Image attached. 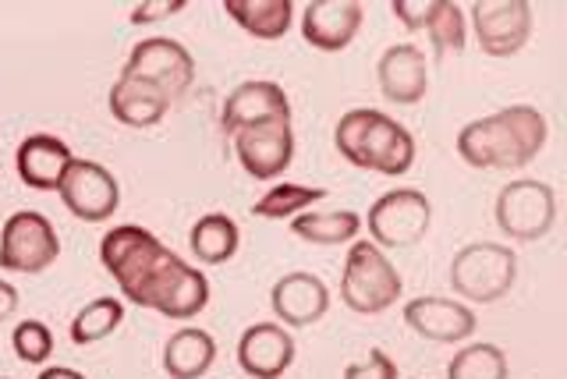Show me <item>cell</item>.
<instances>
[{
  "mask_svg": "<svg viewBox=\"0 0 567 379\" xmlns=\"http://www.w3.org/2000/svg\"><path fill=\"white\" fill-rule=\"evenodd\" d=\"M472 25L483 53H489V58H511L532 35V4L528 0H475Z\"/></svg>",
  "mask_w": 567,
  "mask_h": 379,
  "instance_id": "11",
  "label": "cell"
},
{
  "mask_svg": "<svg viewBox=\"0 0 567 379\" xmlns=\"http://www.w3.org/2000/svg\"><path fill=\"white\" fill-rule=\"evenodd\" d=\"M390 11L408 29H425L436 47V53H461L465 50V14L451 0H394Z\"/></svg>",
  "mask_w": 567,
  "mask_h": 379,
  "instance_id": "17",
  "label": "cell"
},
{
  "mask_svg": "<svg viewBox=\"0 0 567 379\" xmlns=\"http://www.w3.org/2000/svg\"><path fill=\"white\" fill-rule=\"evenodd\" d=\"M549 124L536 106H507L489 117L465 124L457 135V153L478 171H518L546 146Z\"/></svg>",
  "mask_w": 567,
  "mask_h": 379,
  "instance_id": "2",
  "label": "cell"
},
{
  "mask_svg": "<svg viewBox=\"0 0 567 379\" xmlns=\"http://www.w3.org/2000/svg\"><path fill=\"white\" fill-rule=\"evenodd\" d=\"M11 348L18 355V362H25V366H43L50 351H53V334L47 322L40 319H25V322H18L14 334H11Z\"/></svg>",
  "mask_w": 567,
  "mask_h": 379,
  "instance_id": "29",
  "label": "cell"
},
{
  "mask_svg": "<svg viewBox=\"0 0 567 379\" xmlns=\"http://www.w3.org/2000/svg\"><path fill=\"white\" fill-rule=\"evenodd\" d=\"M224 11L256 40H280L295 18L291 0H224Z\"/></svg>",
  "mask_w": 567,
  "mask_h": 379,
  "instance_id": "24",
  "label": "cell"
},
{
  "mask_svg": "<svg viewBox=\"0 0 567 379\" xmlns=\"http://www.w3.org/2000/svg\"><path fill=\"white\" fill-rule=\"evenodd\" d=\"M291 231L309 245H344L354 242L362 231V216L351 209H319V213H298Z\"/></svg>",
  "mask_w": 567,
  "mask_h": 379,
  "instance_id": "25",
  "label": "cell"
},
{
  "mask_svg": "<svg viewBox=\"0 0 567 379\" xmlns=\"http://www.w3.org/2000/svg\"><path fill=\"white\" fill-rule=\"evenodd\" d=\"M217 362V340L206 330L185 327L164 345V372L171 379H199Z\"/></svg>",
  "mask_w": 567,
  "mask_h": 379,
  "instance_id": "22",
  "label": "cell"
},
{
  "mask_svg": "<svg viewBox=\"0 0 567 379\" xmlns=\"http://www.w3.org/2000/svg\"><path fill=\"white\" fill-rule=\"evenodd\" d=\"M238 164L256 182H274L295 160V132L291 121H262L252 129H241L235 135Z\"/></svg>",
  "mask_w": 567,
  "mask_h": 379,
  "instance_id": "12",
  "label": "cell"
},
{
  "mask_svg": "<svg viewBox=\"0 0 567 379\" xmlns=\"http://www.w3.org/2000/svg\"><path fill=\"white\" fill-rule=\"evenodd\" d=\"M58 192H61L64 209L75 216V221H85V224L111 221L121 206L117 177L103 164H93V160H75V164L68 167Z\"/></svg>",
  "mask_w": 567,
  "mask_h": 379,
  "instance_id": "10",
  "label": "cell"
},
{
  "mask_svg": "<svg viewBox=\"0 0 567 379\" xmlns=\"http://www.w3.org/2000/svg\"><path fill=\"white\" fill-rule=\"evenodd\" d=\"M377 75L390 103L412 106L430 93V64H425V53L415 43L390 47L377 64Z\"/></svg>",
  "mask_w": 567,
  "mask_h": 379,
  "instance_id": "18",
  "label": "cell"
},
{
  "mask_svg": "<svg viewBox=\"0 0 567 379\" xmlns=\"http://www.w3.org/2000/svg\"><path fill=\"white\" fill-rule=\"evenodd\" d=\"M404 322L436 345H457L475 334V313L454 298H412L404 305Z\"/></svg>",
  "mask_w": 567,
  "mask_h": 379,
  "instance_id": "16",
  "label": "cell"
},
{
  "mask_svg": "<svg viewBox=\"0 0 567 379\" xmlns=\"http://www.w3.org/2000/svg\"><path fill=\"white\" fill-rule=\"evenodd\" d=\"M262 121H291V100L277 82H241L235 93L224 100L220 124L227 135L252 129Z\"/></svg>",
  "mask_w": 567,
  "mask_h": 379,
  "instance_id": "14",
  "label": "cell"
},
{
  "mask_svg": "<svg viewBox=\"0 0 567 379\" xmlns=\"http://www.w3.org/2000/svg\"><path fill=\"white\" fill-rule=\"evenodd\" d=\"M344 379H398V366L390 362L386 351L372 348L369 358H362V362H351L344 369Z\"/></svg>",
  "mask_w": 567,
  "mask_h": 379,
  "instance_id": "30",
  "label": "cell"
},
{
  "mask_svg": "<svg viewBox=\"0 0 567 379\" xmlns=\"http://www.w3.org/2000/svg\"><path fill=\"white\" fill-rule=\"evenodd\" d=\"M401 295V274L372 242H354L341 274V301L351 313L380 316Z\"/></svg>",
  "mask_w": 567,
  "mask_h": 379,
  "instance_id": "5",
  "label": "cell"
},
{
  "mask_svg": "<svg viewBox=\"0 0 567 379\" xmlns=\"http://www.w3.org/2000/svg\"><path fill=\"white\" fill-rule=\"evenodd\" d=\"M514 280H518V256L507 245L475 242L451 259V287L454 295L468 301H501L504 295H511Z\"/></svg>",
  "mask_w": 567,
  "mask_h": 379,
  "instance_id": "4",
  "label": "cell"
},
{
  "mask_svg": "<svg viewBox=\"0 0 567 379\" xmlns=\"http://www.w3.org/2000/svg\"><path fill=\"white\" fill-rule=\"evenodd\" d=\"M18 177L35 192H58L68 167L75 164V153L58 135H29L14 153Z\"/></svg>",
  "mask_w": 567,
  "mask_h": 379,
  "instance_id": "20",
  "label": "cell"
},
{
  "mask_svg": "<svg viewBox=\"0 0 567 379\" xmlns=\"http://www.w3.org/2000/svg\"><path fill=\"white\" fill-rule=\"evenodd\" d=\"M557 221V195L546 182L522 177L507 182L496 195V227L514 242H539L554 231Z\"/></svg>",
  "mask_w": 567,
  "mask_h": 379,
  "instance_id": "6",
  "label": "cell"
},
{
  "mask_svg": "<svg viewBox=\"0 0 567 379\" xmlns=\"http://www.w3.org/2000/svg\"><path fill=\"white\" fill-rule=\"evenodd\" d=\"M333 146L348 164L377 171L386 177H401L415 164V139L412 132L372 106L348 111L333 129Z\"/></svg>",
  "mask_w": 567,
  "mask_h": 379,
  "instance_id": "3",
  "label": "cell"
},
{
  "mask_svg": "<svg viewBox=\"0 0 567 379\" xmlns=\"http://www.w3.org/2000/svg\"><path fill=\"white\" fill-rule=\"evenodd\" d=\"M295 362V337L280 322H256L238 340V366L252 379H280Z\"/></svg>",
  "mask_w": 567,
  "mask_h": 379,
  "instance_id": "15",
  "label": "cell"
},
{
  "mask_svg": "<svg viewBox=\"0 0 567 379\" xmlns=\"http://www.w3.org/2000/svg\"><path fill=\"white\" fill-rule=\"evenodd\" d=\"M188 245L195 252V259L206 266H220L227 259H235V252L241 245V231L230 221L227 213H206L192 224Z\"/></svg>",
  "mask_w": 567,
  "mask_h": 379,
  "instance_id": "23",
  "label": "cell"
},
{
  "mask_svg": "<svg viewBox=\"0 0 567 379\" xmlns=\"http://www.w3.org/2000/svg\"><path fill=\"white\" fill-rule=\"evenodd\" d=\"M447 379H507V355L496 345H468L451 358Z\"/></svg>",
  "mask_w": 567,
  "mask_h": 379,
  "instance_id": "28",
  "label": "cell"
},
{
  "mask_svg": "<svg viewBox=\"0 0 567 379\" xmlns=\"http://www.w3.org/2000/svg\"><path fill=\"white\" fill-rule=\"evenodd\" d=\"M121 322H124V305L117 298H96L71 319V340H75L79 348H89V345H96V340L111 337Z\"/></svg>",
  "mask_w": 567,
  "mask_h": 379,
  "instance_id": "26",
  "label": "cell"
},
{
  "mask_svg": "<svg viewBox=\"0 0 567 379\" xmlns=\"http://www.w3.org/2000/svg\"><path fill=\"white\" fill-rule=\"evenodd\" d=\"M177 11H185V0H150V4H135L132 8V25L159 22V18H171Z\"/></svg>",
  "mask_w": 567,
  "mask_h": 379,
  "instance_id": "31",
  "label": "cell"
},
{
  "mask_svg": "<svg viewBox=\"0 0 567 379\" xmlns=\"http://www.w3.org/2000/svg\"><path fill=\"white\" fill-rule=\"evenodd\" d=\"M121 75L156 85L159 93H164L174 103L177 96L188 93V85L195 79V61H192V53L177 40H167V35H153V40H142L132 50V58H128V64H124Z\"/></svg>",
  "mask_w": 567,
  "mask_h": 379,
  "instance_id": "9",
  "label": "cell"
},
{
  "mask_svg": "<svg viewBox=\"0 0 567 379\" xmlns=\"http://www.w3.org/2000/svg\"><path fill=\"white\" fill-rule=\"evenodd\" d=\"M100 263L138 309H153L167 319H195L209 305V280L203 269L174 256L146 227L121 224L106 231Z\"/></svg>",
  "mask_w": 567,
  "mask_h": 379,
  "instance_id": "1",
  "label": "cell"
},
{
  "mask_svg": "<svg viewBox=\"0 0 567 379\" xmlns=\"http://www.w3.org/2000/svg\"><path fill=\"white\" fill-rule=\"evenodd\" d=\"M327 188H309V185H274L259 203L252 206L256 216H266V221H288V216H298L301 209H312L316 203H323Z\"/></svg>",
  "mask_w": 567,
  "mask_h": 379,
  "instance_id": "27",
  "label": "cell"
},
{
  "mask_svg": "<svg viewBox=\"0 0 567 379\" xmlns=\"http://www.w3.org/2000/svg\"><path fill=\"white\" fill-rule=\"evenodd\" d=\"M270 305L284 327H312V322L327 316L330 291H327V284L312 274H288L274 284Z\"/></svg>",
  "mask_w": 567,
  "mask_h": 379,
  "instance_id": "19",
  "label": "cell"
},
{
  "mask_svg": "<svg viewBox=\"0 0 567 379\" xmlns=\"http://www.w3.org/2000/svg\"><path fill=\"white\" fill-rule=\"evenodd\" d=\"M171 111V100L156 85L121 75L111 89V114L128 129H153Z\"/></svg>",
  "mask_w": 567,
  "mask_h": 379,
  "instance_id": "21",
  "label": "cell"
},
{
  "mask_svg": "<svg viewBox=\"0 0 567 379\" xmlns=\"http://www.w3.org/2000/svg\"><path fill=\"white\" fill-rule=\"evenodd\" d=\"M433 206L419 188H394L369 206V234L377 248H408L425 238Z\"/></svg>",
  "mask_w": 567,
  "mask_h": 379,
  "instance_id": "7",
  "label": "cell"
},
{
  "mask_svg": "<svg viewBox=\"0 0 567 379\" xmlns=\"http://www.w3.org/2000/svg\"><path fill=\"white\" fill-rule=\"evenodd\" d=\"M365 8L359 0H309L301 8V35L306 43L323 50V53H337L351 47V40L362 29Z\"/></svg>",
  "mask_w": 567,
  "mask_h": 379,
  "instance_id": "13",
  "label": "cell"
},
{
  "mask_svg": "<svg viewBox=\"0 0 567 379\" xmlns=\"http://www.w3.org/2000/svg\"><path fill=\"white\" fill-rule=\"evenodd\" d=\"M61 256L58 231L43 213L22 209L8 216V224L0 227V269L11 274H43Z\"/></svg>",
  "mask_w": 567,
  "mask_h": 379,
  "instance_id": "8",
  "label": "cell"
},
{
  "mask_svg": "<svg viewBox=\"0 0 567 379\" xmlns=\"http://www.w3.org/2000/svg\"><path fill=\"white\" fill-rule=\"evenodd\" d=\"M40 379H85L79 369H64V366H53V369H43Z\"/></svg>",
  "mask_w": 567,
  "mask_h": 379,
  "instance_id": "33",
  "label": "cell"
},
{
  "mask_svg": "<svg viewBox=\"0 0 567 379\" xmlns=\"http://www.w3.org/2000/svg\"><path fill=\"white\" fill-rule=\"evenodd\" d=\"M14 313H18V291L8 280H0V322L11 319Z\"/></svg>",
  "mask_w": 567,
  "mask_h": 379,
  "instance_id": "32",
  "label": "cell"
}]
</instances>
